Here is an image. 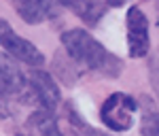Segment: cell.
<instances>
[{
	"mask_svg": "<svg viewBox=\"0 0 159 136\" xmlns=\"http://www.w3.org/2000/svg\"><path fill=\"white\" fill-rule=\"evenodd\" d=\"M61 45L66 55L76 62L83 68H89L93 73L102 74L106 79H117L123 73V62L110 53L100 40L91 36L87 30L83 28H72V30H66L60 36Z\"/></svg>",
	"mask_w": 159,
	"mask_h": 136,
	"instance_id": "6da1fadb",
	"label": "cell"
},
{
	"mask_svg": "<svg viewBox=\"0 0 159 136\" xmlns=\"http://www.w3.org/2000/svg\"><path fill=\"white\" fill-rule=\"evenodd\" d=\"M55 2L57 0H9L17 15L30 26L43 24L51 15H55Z\"/></svg>",
	"mask_w": 159,
	"mask_h": 136,
	"instance_id": "52a82bcc",
	"label": "cell"
},
{
	"mask_svg": "<svg viewBox=\"0 0 159 136\" xmlns=\"http://www.w3.org/2000/svg\"><path fill=\"white\" fill-rule=\"evenodd\" d=\"M148 79H151V85L155 89V96L159 100V58L148 62Z\"/></svg>",
	"mask_w": 159,
	"mask_h": 136,
	"instance_id": "4fadbf2b",
	"label": "cell"
},
{
	"mask_svg": "<svg viewBox=\"0 0 159 136\" xmlns=\"http://www.w3.org/2000/svg\"><path fill=\"white\" fill-rule=\"evenodd\" d=\"M66 121L70 125V136H108L91 125H87L72 104H66Z\"/></svg>",
	"mask_w": 159,
	"mask_h": 136,
	"instance_id": "8fae6325",
	"label": "cell"
},
{
	"mask_svg": "<svg viewBox=\"0 0 159 136\" xmlns=\"http://www.w3.org/2000/svg\"><path fill=\"white\" fill-rule=\"evenodd\" d=\"M140 111V134L142 136H159V106L151 96L138 98Z\"/></svg>",
	"mask_w": 159,
	"mask_h": 136,
	"instance_id": "30bf717a",
	"label": "cell"
},
{
	"mask_svg": "<svg viewBox=\"0 0 159 136\" xmlns=\"http://www.w3.org/2000/svg\"><path fill=\"white\" fill-rule=\"evenodd\" d=\"M0 98L9 100V102H21V104H30L34 102L32 91L28 87V74L17 66L9 53L0 51Z\"/></svg>",
	"mask_w": 159,
	"mask_h": 136,
	"instance_id": "3957f363",
	"label": "cell"
},
{
	"mask_svg": "<svg viewBox=\"0 0 159 136\" xmlns=\"http://www.w3.org/2000/svg\"><path fill=\"white\" fill-rule=\"evenodd\" d=\"M13 115V109H11V102L4 98H0V119H7Z\"/></svg>",
	"mask_w": 159,
	"mask_h": 136,
	"instance_id": "5bb4252c",
	"label": "cell"
},
{
	"mask_svg": "<svg viewBox=\"0 0 159 136\" xmlns=\"http://www.w3.org/2000/svg\"><path fill=\"white\" fill-rule=\"evenodd\" d=\"M136 111H138L136 98H132L129 94H123V91H115L102 102L100 119L110 132L121 134V132L132 130V125L136 121Z\"/></svg>",
	"mask_w": 159,
	"mask_h": 136,
	"instance_id": "7a4b0ae2",
	"label": "cell"
},
{
	"mask_svg": "<svg viewBox=\"0 0 159 136\" xmlns=\"http://www.w3.org/2000/svg\"><path fill=\"white\" fill-rule=\"evenodd\" d=\"M57 2L70 9L87 26H96L104 15V0H57Z\"/></svg>",
	"mask_w": 159,
	"mask_h": 136,
	"instance_id": "9c48e42d",
	"label": "cell"
},
{
	"mask_svg": "<svg viewBox=\"0 0 159 136\" xmlns=\"http://www.w3.org/2000/svg\"><path fill=\"white\" fill-rule=\"evenodd\" d=\"M0 47L11 55L15 62H24L32 68H40L45 64V55L34 43H30L28 38L19 36L11 28L9 21L0 19Z\"/></svg>",
	"mask_w": 159,
	"mask_h": 136,
	"instance_id": "277c9868",
	"label": "cell"
},
{
	"mask_svg": "<svg viewBox=\"0 0 159 136\" xmlns=\"http://www.w3.org/2000/svg\"><path fill=\"white\" fill-rule=\"evenodd\" d=\"M25 132L30 136H61L60 119H57L55 111L36 109L25 119Z\"/></svg>",
	"mask_w": 159,
	"mask_h": 136,
	"instance_id": "ba28073f",
	"label": "cell"
},
{
	"mask_svg": "<svg viewBox=\"0 0 159 136\" xmlns=\"http://www.w3.org/2000/svg\"><path fill=\"white\" fill-rule=\"evenodd\" d=\"M28 87L32 91V98L36 100L38 109L57 111V106L61 104V91L60 85L55 83V79L47 70L32 68L28 74Z\"/></svg>",
	"mask_w": 159,
	"mask_h": 136,
	"instance_id": "5b68a950",
	"label": "cell"
},
{
	"mask_svg": "<svg viewBox=\"0 0 159 136\" xmlns=\"http://www.w3.org/2000/svg\"><path fill=\"white\" fill-rule=\"evenodd\" d=\"M53 66H55V73H57V77H60L64 83H68V85L76 83V79L81 77V70H76V68H74V66H79V64L72 62L70 58H66V62H64L61 53H57V55H55Z\"/></svg>",
	"mask_w": 159,
	"mask_h": 136,
	"instance_id": "7c38bea8",
	"label": "cell"
},
{
	"mask_svg": "<svg viewBox=\"0 0 159 136\" xmlns=\"http://www.w3.org/2000/svg\"><path fill=\"white\" fill-rule=\"evenodd\" d=\"M127 51L129 58H144L151 51V36H148V19L138 7H129L127 11Z\"/></svg>",
	"mask_w": 159,
	"mask_h": 136,
	"instance_id": "8992f818",
	"label": "cell"
}]
</instances>
